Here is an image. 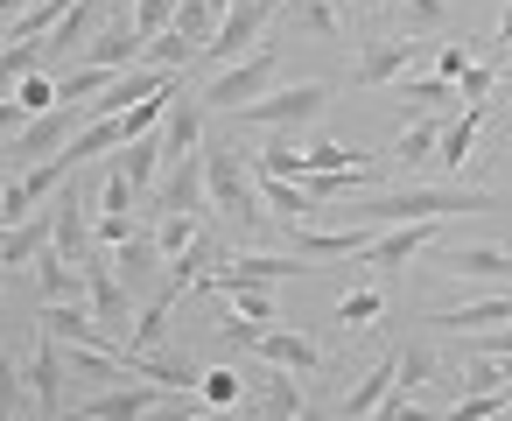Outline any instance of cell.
Wrapping results in <instances>:
<instances>
[{
	"mask_svg": "<svg viewBox=\"0 0 512 421\" xmlns=\"http://www.w3.org/2000/svg\"><path fill=\"white\" fill-rule=\"evenodd\" d=\"M239 386H246V372H232V365L197 372V400H204V407H239Z\"/></svg>",
	"mask_w": 512,
	"mask_h": 421,
	"instance_id": "8d00e7d4",
	"label": "cell"
},
{
	"mask_svg": "<svg viewBox=\"0 0 512 421\" xmlns=\"http://www.w3.org/2000/svg\"><path fill=\"white\" fill-rule=\"evenodd\" d=\"M246 379L260 386V414H267V421H295V414L309 407L302 379H295V372H281V365H267V372H246Z\"/></svg>",
	"mask_w": 512,
	"mask_h": 421,
	"instance_id": "7402d4cb",
	"label": "cell"
},
{
	"mask_svg": "<svg viewBox=\"0 0 512 421\" xmlns=\"http://www.w3.org/2000/svg\"><path fill=\"white\" fill-rule=\"evenodd\" d=\"M274 71H281V50L274 43H260L253 57H239V64H225L197 99L204 106H225V113H239V106H253V99H267V85H274Z\"/></svg>",
	"mask_w": 512,
	"mask_h": 421,
	"instance_id": "5b68a950",
	"label": "cell"
},
{
	"mask_svg": "<svg viewBox=\"0 0 512 421\" xmlns=\"http://www.w3.org/2000/svg\"><path fill=\"white\" fill-rule=\"evenodd\" d=\"M211 295H225L232 302V316H253L260 330H274L281 323V309H274V288H260V281H204Z\"/></svg>",
	"mask_w": 512,
	"mask_h": 421,
	"instance_id": "4316f807",
	"label": "cell"
},
{
	"mask_svg": "<svg viewBox=\"0 0 512 421\" xmlns=\"http://www.w3.org/2000/svg\"><path fill=\"white\" fill-rule=\"evenodd\" d=\"M414 50H421V43H407V36H372V43L358 50V71H351V85H365V92H379V85H400V78H407V64H414Z\"/></svg>",
	"mask_w": 512,
	"mask_h": 421,
	"instance_id": "7c38bea8",
	"label": "cell"
},
{
	"mask_svg": "<svg viewBox=\"0 0 512 421\" xmlns=\"http://www.w3.org/2000/svg\"><path fill=\"white\" fill-rule=\"evenodd\" d=\"M22 372H29V400L57 421V414H64V379H71V372H64V351H57V337H50V330L36 337V351H29V365H22Z\"/></svg>",
	"mask_w": 512,
	"mask_h": 421,
	"instance_id": "2e32d148",
	"label": "cell"
},
{
	"mask_svg": "<svg viewBox=\"0 0 512 421\" xmlns=\"http://www.w3.org/2000/svg\"><path fill=\"white\" fill-rule=\"evenodd\" d=\"M50 211H57V253L85 267V260L99 253V239H92V225H99V218H92V197H85L78 183H64V197H50Z\"/></svg>",
	"mask_w": 512,
	"mask_h": 421,
	"instance_id": "8fae6325",
	"label": "cell"
},
{
	"mask_svg": "<svg viewBox=\"0 0 512 421\" xmlns=\"http://www.w3.org/2000/svg\"><path fill=\"white\" fill-rule=\"evenodd\" d=\"M393 379H400V351H386V358H379V365H372V372H365V379H358V386L344 393L337 421H372V407H379V400L393 393Z\"/></svg>",
	"mask_w": 512,
	"mask_h": 421,
	"instance_id": "44dd1931",
	"label": "cell"
},
{
	"mask_svg": "<svg viewBox=\"0 0 512 421\" xmlns=\"http://www.w3.org/2000/svg\"><path fill=\"white\" fill-rule=\"evenodd\" d=\"M29 8H36V0H0V22H22Z\"/></svg>",
	"mask_w": 512,
	"mask_h": 421,
	"instance_id": "9f6ffc18",
	"label": "cell"
},
{
	"mask_svg": "<svg viewBox=\"0 0 512 421\" xmlns=\"http://www.w3.org/2000/svg\"><path fill=\"white\" fill-rule=\"evenodd\" d=\"M442 15H449V0H400V36H428V29H442Z\"/></svg>",
	"mask_w": 512,
	"mask_h": 421,
	"instance_id": "ab89813d",
	"label": "cell"
},
{
	"mask_svg": "<svg viewBox=\"0 0 512 421\" xmlns=\"http://www.w3.org/2000/svg\"><path fill=\"white\" fill-rule=\"evenodd\" d=\"M8 99H15V106H22V113L36 120V113H50V106H57V78H43V71H29V78H22V85H15Z\"/></svg>",
	"mask_w": 512,
	"mask_h": 421,
	"instance_id": "b9f144b4",
	"label": "cell"
},
{
	"mask_svg": "<svg viewBox=\"0 0 512 421\" xmlns=\"http://www.w3.org/2000/svg\"><path fill=\"white\" fill-rule=\"evenodd\" d=\"M218 344H225V351H253V344H260V323H253V316H239V323H218Z\"/></svg>",
	"mask_w": 512,
	"mask_h": 421,
	"instance_id": "f5cc1de1",
	"label": "cell"
},
{
	"mask_svg": "<svg viewBox=\"0 0 512 421\" xmlns=\"http://www.w3.org/2000/svg\"><path fill=\"white\" fill-rule=\"evenodd\" d=\"M113 169H120V176H127L141 197H148V190L162 183V169H169V155H162V134H134V141L113 155Z\"/></svg>",
	"mask_w": 512,
	"mask_h": 421,
	"instance_id": "ffe728a7",
	"label": "cell"
},
{
	"mask_svg": "<svg viewBox=\"0 0 512 421\" xmlns=\"http://www.w3.org/2000/svg\"><path fill=\"white\" fill-rule=\"evenodd\" d=\"M141 50H148V43L134 36V22H127V15H106V22H99V36L78 50V64H99V71H134V64H141Z\"/></svg>",
	"mask_w": 512,
	"mask_h": 421,
	"instance_id": "9a60e30c",
	"label": "cell"
},
{
	"mask_svg": "<svg viewBox=\"0 0 512 421\" xmlns=\"http://www.w3.org/2000/svg\"><path fill=\"white\" fill-rule=\"evenodd\" d=\"M442 267L449 274H470V281H512V253L505 246H449Z\"/></svg>",
	"mask_w": 512,
	"mask_h": 421,
	"instance_id": "83f0119b",
	"label": "cell"
},
{
	"mask_svg": "<svg viewBox=\"0 0 512 421\" xmlns=\"http://www.w3.org/2000/svg\"><path fill=\"white\" fill-rule=\"evenodd\" d=\"M253 183H260V204L281 211V225H309L316 218V197L302 183H288V176H253Z\"/></svg>",
	"mask_w": 512,
	"mask_h": 421,
	"instance_id": "f546056e",
	"label": "cell"
},
{
	"mask_svg": "<svg viewBox=\"0 0 512 421\" xmlns=\"http://www.w3.org/2000/svg\"><path fill=\"white\" fill-rule=\"evenodd\" d=\"M442 127H449L442 113H421V120H414V127H407V134L386 148V169H400V176H407V169H421V162L442 148Z\"/></svg>",
	"mask_w": 512,
	"mask_h": 421,
	"instance_id": "603a6c76",
	"label": "cell"
},
{
	"mask_svg": "<svg viewBox=\"0 0 512 421\" xmlns=\"http://www.w3.org/2000/svg\"><path fill=\"white\" fill-rule=\"evenodd\" d=\"M379 309H386V295H379V288H351V295L337 302V316H344V330H358V323H372Z\"/></svg>",
	"mask_w": 512,
	"mask_h": 421,
	"instance_id": "bcb514c9",
	"label": "cell"
},
{
	"mask_svg": "<svg viewBox=\"0 0 512 421\" xmlns=\"http://www.w3.org/2000/svg\"><path fill=\"white\" fill-rule=\"evenodd\" d=\"M29 400V372L15 358H0V421H15V407Z\"/></svg>",
	"mask_w": 512,
	"mask_h": 421,
	"instance_id": "ee69618b",
	"label": "cell"
},
{
	"mask_svg": "<svg viewBox=\"0 0 512 421\" xmlns=\"http://www.w3.org/2000/svg\"><path fill=\"white\" fill-rule=\"evenodd\" d=\"M99 218H141V190L106 162V183H99Z\"/></svg>",
	"mask_w": 512,
	"mask_h": 421,
	"instance_id": "d590c367",
	"label": "cell"
},
{
	"mask_svg": "<svg viewBox=\"0 0 512 421\" xmlns=\"http://www.w3.org/2000/svg\"><path fill=\"white\" fill-rule=\"evenodd\" d=\"M197 421H232V407H204V414H197Z\"/></svg>",
	"mask_w": 512,
	"mask_h": 421,
	"instance_id": "680465c9",
	"label": "cell"
},
{
	"mask_svg": "<svg viewBox=\"0 0 512 421\" xmlns=\"http://www.w3.org/2000/svg\"><path fill=\"white\" fill-rule=\"evenodd\" d=\"M442 239V218H414V225H386L358 260H365V274H386V267H407L414 253H428Z\"/></svg>",
	"mask_w": 512,
	"mask_h": 421,
	"instance_id": "30bf717a",
	"label": "cell"
},
{
	"mask_svg": "<svg viewBox=\"0 0 512 421\" xmlns=\"http://www.w3.org/2000/svg\"><path fill=\"white\" fill-rule=\"evenodd\" d=\"M288 15L302 29H316V36H337V8H330V0H288Z\"/></svg>",
	"mask_w": 512,
	"mask_h": 421,
	"instance_id": "681fc988",
	"label": "cell"
},
{
	"mask_svg": "<svg viewBox=\"0 0 512 421\" xmlns=\"http://www.w3.org/2000/svg\"><path fill=\"white\" fill-rule=\"evenodd\" d=\"M505 127H512V113H505Z\"/></svg>",
	"mask_w": 512,
	"mask_h": 421,
	"instance_id": "be15d7a7",
	"label": "cell"
},
{
	"mask_svg": "<svg viewBox=\"0 0 512 421\" xmlns=\"http://www.w3.org/2000/svg\"><path fill=\"white\" fill-rule=\"evenodd\" d=\"M498 407H512V400H505V393H463V400L449 407V421H491Z\"/></svg>",
	"mask_w": 512,
	"mask_h": 421,
	"instance_id": "f907efd6",
	"label": "cell"
},
{
	"mask_svg": "<svg viewBox=\"0 0 512 421\" xmlns=\"http://www.w3.org/2000/svg\"><path fill=\"white\" fill-rule=\"evenodd\" d=\"M127 141H134V134H127V120H85V127H78V141L64 148V162L78 169V162H92V155H120Z\"/></svg>",
	"mask_w": 512,
	"mask_h": 421,
	"instance_id": "f1b7e54d",
	"label": "cell"
},
{
	"mask_svg": "<svg viewBox=\"0 0 512 421\" xmlns=\"http://www.w3.org/2000/svg\"><path fill=\"white\" fill-rule=\"evenodd\" d=\"M0 29H8V22H0Z\"/></svg>",
	"mask_w": 512,
	"mask_h": 421,
	"instance_id": "e7e4bbea",
	"label": "cell"
},
{
	"mask_svg": "<svg viewBox=\"0 0 512 421\" xmlns=\"http://www.w3.org/2000/svg\"><path fill=\"white\" fill-rule=\"evenodd\" d=\"M162 393H169V386H155V379H127V386H99L92 400H78V407H64V414H71V421H141Z\"/></svg>",
	"mask_w": 512,
	"mask_h": 421,
	"instance_id": "9c48e42d",
	"label": "cell"
},
{
	"mask_svg": "<svg viewBox=\"0 0 512 421\" xmlns=\"http://www.w3.org/2000/svg\"><path fill=\"white\" fill-rule=\"evenodd\" d=\"M372 421H442V414L421 407V400H407V393H386V400L372 407Z\"/></svg>",
	"mask_w": 512,
	"mask_h": 421,
	"instance_id": "7dc6e473",
	"label": "cell"
},
{
	"mask_svg": "<svg viewBox=\"0 0 512 421\" xmlns=\"http://www.w3.org/2000/svg\"><path fill=\"white\" fill-rule=\"evenodd\" d=\"M491 92H498V64H470V71L456 78V99H463V106H491Z\"/></svg>",
	"mask_w": 512,
	"mask_h": 421,
	"instance_id": "7bdbcfd3",
	"label": "cell"
},
{
	"mask_svg": "<svg viewBox=\"0 0 512 421\" xmlns=\"http://www.w3.org/2000/svg\"><path fill=\"white\" fill-rule=\"evenodd\" d=\"M274 8L281 0H232V8L218 15V36H211V50L197 57V64H239V57H253L260 50V36H267V22H274Z\"/></svg>",
	"mask_w": 512,
	"mask_h": 421,
	"instance_id": "8992f818",
	"label": "cell"
},
{
	"mask_svg": "<svg viewBox=\"0 0 512 421\" xmlns=\"http://www.w3.org/2000/svg\"><path fill=\"white\" fill-rule=\"evenodd\" d=\"M253 358H260V365H281V372H295V379H316V372H323V344L302 337V330H281V323L260 330Z\"/></svg>",
	"mask_w": 512,
	"mask_h": 421,
	"instance_id": "5bb4252c",
	"label": "cell"
},
{
	"mask_svg": "<svg viewBox=\"0 0 512 421\" xmlns=\"http://www.w3.org/2000/svg\"><path fill=\"white\" fill-rule=\"evenodd\" d=\"M85 309H92V316H99L106 330L134 337V316H141V309H134V288H127V281L113 274V253H106V246H99V253L85 260Z\"/></svg>",
	"mask_w": 512,
	"mask_h": 421,
	"instance_id": "52a82bcc",
	"label": "cell"
},
{
	"mask_svg": "<svg viewBox=\"0 0 512 421\" xmlns=\"http://www.w3.org/2000/svg\"><path fill=\"white\" fill-rule=\"evenodd\" d=\"M295 421H330V414H323V407H316V400H309V407H302V414H295Z\"/></svg>",
	"mask_w": 512,
	"mask_h": 421,
	"instance_id": "6f0895ef",
	"label": "cell"
},
{
	"mask_svg": "<svg viewBox=\"0 0 512 421\" xmlns=\"http://www.w3.org/2000/svg\"><path fill=\"white\" fill-rule=\"evenodd\" d=\"M141 204H148L141 218H197V211L211 204V190H204V155L169 162V169H162V183H155Z\"/></svg>",
	"mask_w": 512,
	"mask_h": 421,
	"instance_id": "ba28073f",
	"label": "cell"
},
{
	"mask_svg": "<svg viewBox=\"0 0 512 421\" xmlns=\"http://www.w3.org/2000/svg\"><path fill=\"white\" fill-rule=\"evenodd\" d=\"M36 295H43V302H85V267L64 260L57 246L36 253Z\"/></svg>",
	"mask_w": 512,
	"mask_h": 421,
	"instance_id": "cb8c5ba5",
	"label": "cell"
},
{
	"mask_svg": "<svg viewBox=\"0 0 512 421\" xmlns=\"http://www.w3.org/2000/svg\"><path fill=\"white\" fill-rule=\"evenodd\" d=\"M435 330H456V337H477V330H491V323H512V295H484V302H463V309H442V316H428Z\"/></svg>",
	"mask_w": 512,
	"mask_h": 421,
	"instance_id": "d4e9b609",
	"label": "cell"
},
{
	"mask_svg": "<svg viewBox=\"0 0 512 421\" xmlns=\"http://www.w3.org/2000/svg\"><path fill=\"white\" fill-rule=\"evenodd\" d=\"M204 8H211V15H225V8H232V0H204Z\"/></svg>",
	"mask_w": 512,
	"mask_h": 421,
	"instance_id": "91938a15",
	"label": "cell"
},
{
	"mask_svg": "<svg viewBox=\"0 0 512 421\" xmlns=\"http://www.w3.org/2000/svg\"><path fill=\"white\" fill-rule=\"evenodd\" d=\"M197 232H204L197 218H162V225H155V246H162V260H176L183 246H197Z\"/></svg>",
	"mask_w": 512,
	"mask_h": 421,
	"instance_id": "f6af8a7d",
	"label": "cell"
},
{
	"mask_svg": "<svg viewBox=\"0 0 512 421\" xmlns=\"http://www.w3.org/2000/svg\"><path fill=\"white\" fill-rule=\"evenodd\" d=\"M463 211H498V197H491V190H470V183H393V190H365V197L344 204V211L316 204V218H344V225H372V232L414 225V218H463ZM316 218H309V225H316Z\"/></svg>",
	"mask_w": 512,
	"mask_h": 421,
	"instance_id": "6da1fadb",
	"label": "cell"
},
{
	"mask_svg": "<svg viewBox=\"0 0 512 421\" xmlns=\"http://www.w3.org/2000/svg\"><path fill=\"white\" fill-rule=\"evenodd\" d=\"M379 232L372 225H344V232H316V225H288V253L295 260H358Z\"/></svg>",
	"mask_w": 512,
	"mask_h": 421,
	"instance_id": "4fadbf2b",
	"label": "cell"
},
{
	"mask_svg": "<svg viewBox=\"0 0 512 421\" xmlns=\"http://www.w3.org/2000/svg\"><path fill=\"white\" fill-rule=\"evenodd\" d=\"M393 99H400L407 113H435V106H449V99H456V85H442V78H400V85H393Z\"/></svg>",
	"mask_w": 512,
	"mask_h": 421,
	"instance_id": "e575fe53",
	"label": "cell"
},
{
	"mask_svg": "<svg viewBox=\"0 0 512 421\" xmlns=\"http://www.w3.org/2000/svg\"><path fill=\"white\" fill-rule=\"evenodd\" d=\"M505 400H512V379H505Z\"/></svg>",
	"mask_w": 512,
	"mask_h": 421,
	"instance_id": "6125c7cd",
	"label": "cell"
},
{
	"mask_svg": "<svg viewBox=\"0 0 512 421\" xmlns=\"http://www.w3.org/2000/svg\"><path fill=\"white\" fill-rule=\"evenodd\" d=\"M22 127H29V113H22V106L8 99V106H0V134H22Z\"/></svg>",
	"mask_w": 512,
	"mask_h": 421,
	"instance_id": "db71d44e",
	"label": "cell"
},
{
	"mask_svg": "<svg viewBox=\"0 0 512 421\" xmlns=\"http://www.w3.org/2000/svg\"><path fill=\"white\" fill-rule=\"evenodd\" d=\"M323 106H330V85H323V78H302V85H281V92H267V99H253V106H239L232 120H239V127H260V134H288V127L316 120Z\"/></svg>",
	"mask_w": 512,
	"mask_h": 421,
	"instance_id": "3957f363",
	"label": "cell"
},
{
	"mask_svg": "<svg viewBox=\"0 0 512 421\" xmlns=\"http://www.w3.org/2000/svg\"><path fill=\"white\" fill-rule=\"evenodd\" d=\"M197 148H204V99L183 92V99L169 106V120H162V155H169V162H190Z\"/></svg>",
	"mask_w": 512,
	"mask_h": 421,
	"instance_id": "d6986e66",
	"label": "cell"
},
{
	"mask_svg": "<svg viewBox=\"0 0 512 421\" xmlns=\"http://www.w3.org/2000/svg\"><path fill=\"white\" fill-rule=\"evenodd\" d=\"M85 120H92L85 106H50V113H36L22 134H8V169L22 176V169H36V162L64 155V148L78 141V127H85Z\"/></svg>",
	"mask_w": 512,
	"mask_h": 421,
	"instance_id": "277c9868",
	"label": "cell"
},
{
	"mask_svg": "<svg viewBox=\"0 0 512 421\" xmlns=\"http://www.w3.org/2000/svg\"><path fill=\"white\" fill-rule=\"evenodd\" d=\"M141 64H155V71H169V78H183V64H197V43H190V36H183V29L169 22V29H162V36H155V43L141 50Z\"/></svg>",
	"mask_w": 512,
	"mask_h": 421,
	"instance_id": "1f68e13d",
	"label": "cell"
},
{
	"mask_svg": "<svg viewBox=\"0 0 512 421\" xmlns=\"http://www.w3.org/2000/svg\"><path fill=\"white\" fill-rule=\"evenodd\" d=\"M176 29H183V36L197 43V57H204V50H211V36H218V15L204 8V0H176Z\"/></svg>",
	"mask_w": 512,
	"mask_h": 421,
	"instance_id": "74e56055",
	"label": "cell"
},
{
	"mask_svg": "<svg viewBox=\"0 0 512 421\" xmlns=\"http://www.w3.org/2000/svg\"><path fill=\"white\" fill-rule=\"evenodd\" d=\"M197 414H204V400H197V393H162L141 421H197Z\"/></svg>",
	"mask_w": 512,
	"mask_h": 421,
	"instance_id": "c3c4849f",
	"label": "cell"
},
{
	"mask_svg": "<svg viewBox=\"0 0 512 421\" xmlns=\"http://www.w3.org/2000/svg\"><path fill=\"white\" fill-rule=\"evenodd\" d=\"M484 113H491V106H463V113L442 127V148H435V162L463 169V162H470V141H477V127H484Z\"/></svg>",
	"mask_w": 512,
	"mask_h": 421,
	"instance_id": "4dcf8cb0",
	"label": "cell"
},
{
	"mask_svg": "<svg viewBox=\"0 0 512 421\" xmlns=\"http://www.w3.org/2000/svg\"><path fill=\"white\" fill-rule=\"evenodd\" d=\"M106 85H113V71H99V64H78L71 78H57V106H92Z\"/></svg>",
	"mask_w": 512,
	"mask_h": 421,
	"instance_id": "836d02e7",
	"label": "cell"
},
{
	"mask_svg": "<svg viewBox=\"0 0 512 421\" xmlns=\"http://www.w3.org/2000/svg\"><path fill=\"white\" fill-rule=\"evenodd\" d=\"M463 71H470V50H463V43H442V50H435V78H442V85H456Z\"/></svg>",
	"mask_w": 512,
	"mask_h": 421,
	"instance_id": "816d5d0a",
	"label": "cell"
},
{
	"mask_svg": "<svg viewBox=\"0 0 512 421\" xmlns=\"http://www.w3.org/2000/svg\"><path fill=\"white\" fill-rule=\"evenodd\" d=\"M197 155H204V190H211V204H218L246 239H260V232H267V204H260V183H253L246 148H232V141H204Z\"/></svg>",
	"mask_w": 512,
	"mask_h": 421,
	"instance_id": "7a4b0ae2",
	"label": "cell"
},
{
	"mask_svg": "<svg viewBox=\"0 0 512 421\" xmlns=\"http://www.w3.org/2000/svg\"><path fill=\"white\" fill-rule=\"evenodd\" d=\"M372 162H386V155H358V148H344V141H316L309 148V169H372Z\"/></svg>",
	"mask_w": 512,
	"mask_h": 421,
	"instance_id": "f35d334b",
	"label": "cell"
},
{
	"mask_svg": "<svg viewBox=\"0 0 512 421\" xmlns=\"http://www.w3.org/2000/svg\"><path fill=\"white\" fill-rule=\"evenodd\" d=\"M113 8H106V0H71V15L43 36V50H85L92 36H99V22H106Z\"/></svg>",
	"mask_w": 512,
	"mask_h": 421,
	"instance_id": "484cf974",
	"label": "cell"
},
{
	"mask_svg": "<svg viewBox=\"0 0 512 421\" xmlns=\"http://www.w3.org/2000/svg\"><path fill=\"white\" fill-rule=\"evenodd\" d=\"M330 8H351V0H330Z\"/></svg>",
	"mask_w": 512,
	"mask_h": 421,
	"instance_id": "94428289",
	"label": "cell"
},
{
	"mask_svg": "<svg viewBox=\"0 0 512 421\" xmlns=\"http://www.w3.org/2000/svg\"><path fill=\"white\" fill-rule=\"evenodd\" d=\"M162 267H169V260H162V246H155V232H148V225H141L134 239H120V246H113V274H120L134 295H141ZM162 281H169V274H162Z\"/></svg>",
	"mask_w": 512,
	"mask_h": 421,
	"instance_id": "ac0fdd59",
	"label": "cell"
},
{
	"mask_svg": "<svg viewBox=\"0 0 512 421\" xmlns=\"http://www.w3.org/2000/svg\"><path fill=\"white\" fill-rule=\"evenodd\" d=\"M491 43H498V50H512V0H505V15H498V29H491Z\"/></svg>",
	"mask_w": 512,
	"mask_h": 421,
	"instance_id": "11a10c76",
	"label": "cell"
},
{
	"mask_svg": "<svg viewBox=\"0 0 512 421\" xmlns=\"http://www.w3.org/2000/svg\"><path fill=\"white\" fill-rule=\"evenodd\" d=\"M127 22H134V36H141V43H155V36L176 22V0H134Z\"/></svg>",
	"mask_w": 512,
	"mask_h": 421,
	"instance_id": "60d3db41",
	"label": "cell"
},
{
	"mask_svg": "<svg viewBox=\"0 0 512 421\" xmlns=\"http://www.w3.org/2000/svg\"><path fill=\"white\" fill-rule=\"evenodd\" d=\"M428 379H442V358H435V344H400V379H393V393H414V386H428Z\"/></svg>",
	"mask_w": 512,
	"mask_h": 421,
	"instance_id": "d6a6232c",
	"label": "cell"
},
{
	"mask_svg": "<svg viewBox=\"0 0 512 421\" xmlns=\"http://www.w3.org/2000/svg\"><path fill=\"white\" fill-rule=\"evenodd\" d=\"M225 253H232V246H225L218 232H197V246H183V253L169 260V281H162V288H176V295L204 288V281H211V274L225 267Z\"/></svg>",
	"mask_w": 512,
	"mask_h": 421,
	"instance_id": "e0dca14e",
	"label": "cell"
}]
</instances>
